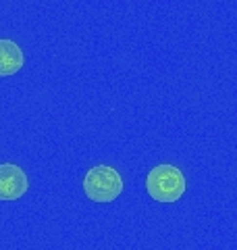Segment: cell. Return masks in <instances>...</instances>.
<instances>
[{"label":"cell","instance_id":"6da1fadb","mask_svg":"<svg viewBox=\"0 0 237 250\" xmlns=\"http://www.w3.org/2000/svg\"><path fill=\"white\" fill-rule=\"evenodd\" d=\"M187 190V182L183 171L169 163H160L150 169V173L146 175V192L148 196L162 202V205H171L183 198V194Z\"/></svg>","mask_w":237,"mask_h":250},{"label":"cell","instance_id":"7a4b0ae2","mask_svg":"<svg viewBox=\"0 0 237 250\" xmlns=\"http://www.w3.org/2000/svg\"><path fill=\"white\" fill-rule=\"evenodd\" d=\"M123 177L121 173L110 167V165H96L88 169V173L83 177V192L92 202H113L123 194Z\"/></svg>","mask_w":237,"mask_h":250},{"label":"cell","instance_id":"3957f363","mask_svg":"<svg viewBox=\"0 0 237 250\" xmlns=\"http://www.w3.org/2000/svg\"><path fill=\"white\" fill-rule=\"evenodd\" d=\"M29 190L27 173L15 163H0V200L15 202Z\"/></svg>","mask_w":237,"mask_h":250},{"label":"cell","instance_id":"277c9868","mask_svg":"<svg viewBox=\"0 0 237 250\" xmlns=\"http://www.w3.org/2000/svg\"><path fill=\"white\" fill-rule=\"evenodd\" d=\"M25 65V54L17 42L0 38V77L17 75Z\"/></svg>","mask_w":237,"mask_h":250}]
</instances>
